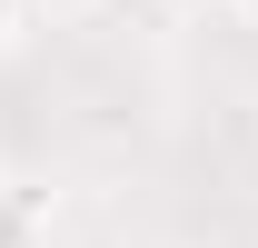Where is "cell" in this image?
<instances>
[{
	"mask_svg": "<svg viewBox=\"0 0 258 248\" xmlns=\"http://www.w3.org/2000/svg\"><path fill=\"white\" fill-rule=\"evenodd\" d=\"M169 20H199V10H228V0H159Z\"/></svg>",
	"mask_w": 258,
	"mask_h": 248,
	"instance_id": "4",
	"label": "cell"
},
{
	"mask_svg": "<svg viewBox=\"0 0 258 248\" xmlns=\"http://www.w3.org/2000/svg\"><path fill=\"white\" fill-rule=\"evenodd\" d=\"M50 228H60V189L0 169V248H50Z\"/></svg>",
	"mask_w": 258,
	"mask_h": 248,
	"instance_id": "1",
	"label": "cell"
},
{
	"mask_svg": "<svg viewBox=\"0 0 258 248\" xmlns=\"http://www.w3.org/2000/svg\"><path fill=\"white\" fill-rule=\"evenodd\" d=\"M40 30V10H30V0H0V50H10V40H30Z\"/></svg>",
	"mask_w": 258,
	"mask_h": 248,
	"instance_id": "3",
	"label": "cell"
},
{
	"mask_svg": "<svg viewBox=\"0 0 258 248\" xmlns=\"http://www.w3.org/2000/svg\"><path fill=\"white\" fill-rule=\"evenodd\" d=\"M228 10H238V20H258V0H228Z\"/></svg>",
	"mask_w": 258,
	"mask_h": 248,
	"instance_id": "5",
	"label": "cell"
},
{
	"mask_svg": "<svg viewBox=\"0 0 258 248\" xmlns=\"http://www.w3.org/2000/svg\"><path fill=\"white\" fill-rule=\"evenodd\" d=\"M30 10H40V30H70V20H99L109 0H30Z\"/></svg>",
	"mask_w": 258,
	"mask_h": 248,
	"instance_id": "2",
	"label": "cell"
}]
</instances>
